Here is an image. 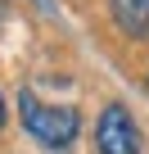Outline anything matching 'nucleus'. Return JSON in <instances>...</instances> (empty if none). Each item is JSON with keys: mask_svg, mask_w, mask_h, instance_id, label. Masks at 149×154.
Masks as SVG:
<instances>
[{"mask_svg": "<svg viewBox=\"0 0 149 154\" xmlns=\"http://www.w3.org/2000/svg\"><path fill=\"white\" fill-rule=\"evenodd\" d=\"M18 122L45 149H68L82 136V113L72 104H41L32 91H18Z\"/></svg>", "mask_w": 149, "mask_h": 154, "instance_id": "1", "label": "nucleus"}, {"mask_svg": "<svg viewBox=\"0 0 149 154\" xmlns=\"http://www.w3.org/2000/svg\"><path fill=\"white\" fill-rule=\"evenodd\" d=\"M5 118H9V113H5V95H0V127H5Z\"/></svg>", "mask_w": 149, "mask_h": 154, "instance_id": "4", "label": "nucleus"}, {"mask_svg": "<svg viewBox=\"0 0 149 154\" xmlns=\"http://www.w3.org/2000/svg\"><path fill=\"white\" fill-rule=\"evenodd\" d=\"M95 149L100 154H140V127L127 104H104L95 118Z\"/></svg>", "mask_w": 149, "mask_h": 154, "instance_id": "2", "label": "nucleus"}, {"mask_svg": "<svg viewBox=\"0 0 149 154\" xmlns=\"http://www.w3.org/2000/svg\"><path fill=\"white\" fill-rule=\"evenodd\" d=\"M109 18L127 36H149V0H109Z\"/></svg>", "mask_w": 149, "mask_h": 154, "instance_id": "3", "label": "nucleus"}]
</instances>
